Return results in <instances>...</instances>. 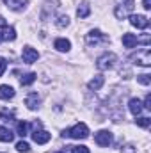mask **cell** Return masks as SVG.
Instances as JSON below:
<instances>
[{
    "label": "cell",
    "instance_id": "6da1fadb",
    "mask_svg": "<svg viewBox=\"0 0 151 153\" xmlns=\"http://www.w3.org/2000/svg\"><path fill=\"white\" fill-rule=\"evenodd\" d=\"M135 5V0H115V7H114V14L117 20H124L132 14Z\"/></svg>",
    "mask_w": 151,
    "mask_h": 153
},
{
    "label": "cell",
    "instance_id": "7a4b0ae2",
    "mask_svg": "<svg viewBox=\"0 0 151 153\" xmlns=\"http://www.w3.org/2000/svg\"><path fill=\"white\" fill-rule=\"evenodd\" d=\"M62 135L64 137H71V139H85V137H89V128H87L85 123H76L73 128L66 130Z\"/></svg>",
    "mask_w": 151,
    "mask_h": 153
},
{
    "label": "cell",
    "instance_id": "3957f363",
    "mask_svg": "<svg viewBox=\"0 0 151 153\" xmlns=\"http://www.w3.org/2000/svg\"><path fill=\"white\" fill-rule=\"evenodd\" d=\"M115 61H117V57H115L114 53H103L101 57H98L96 66H98V70L105 71V70H110V68H114Z\"/></svg>",
    "mask_w": 151,
    "mask_h": 153
},
{
    "label": "cell",
    "instance_id": "277c9868",
    "mask_svg": "<svg viewBox=\"0 0 151 153\" xmlns=\"http://www.w3.org/2000/svg\"><path fill=\"white\" fill-rule=\"evenodd\" d=\"M132 61L135 64H141V66H150L151 64V50L150 48H144V50L137 52L135 55H132Z\"/></svg>",
    "mask_w": 151,
    "mask_h": 153
},
{
    "label": "cell",
    "instance_id": "5b68a950",
    "mask_svg": "<svg viewBox=\"0 0 151 153\" xmlns=\"http://www.w3.org/2000/svg\"><path fill=\"white\" fill-rule=\"evenodd\" d=\"M103 41H109V38H107L105 34H101L100 30H91V32L85 36V43H87L89 46L98 45V43H103Z\"/></svg>",
    "mask_w": 151,
    "mask_h": 153
},
{
    "label": "cell",
    "instance_id": "8992f818",
    "mask_svg": "<svg viewBox=\"0 0 151 153\" xmlns=\"http://www.w3.org/2000/svg\"><path fill=\"white\" fill-rule=\"evenodd\" d=\"M94 141H96V144L98 146H109L110 143H112V134L109 132V130H100L96 135H94Z\"/></svg>",
    "mask_w": 151,
    "mask_h": 153
},
{
    "label": "cell",
    "instance_id": "52a82bcc",
    "mask_svg": "<svg viewBox=\"0 0 151 153\" xmlns=\"http://www.w3.org/2000/svg\"><path fill=\"white\" fill-rule=\"evenodd\" d=\"M21 57H23V62L32 64V62H36L39 59V53H38V50H34L32 46H25L23 52H21Z\"/></svg>",
    "mask_w": 151,
    "mask_h": 153
},
{
    "label": "cell",
    "instance_id": "ba28073f",
    "mask_svg": "<svg viewBox=\"0 0 151 153\" xmlns=\"http://www.w3.org/2000/svg\"><path fill=\"white\" fill-rule=\"evenodd\" d=\"M130 23L133 27H137V29H148L150 20L146 16H142V14H130Z\"/></svg>",
    "mask_w": 151,
    "mask_h": 153
},
{
    "label": "cell",
    "instance_id": "9c48e42d",
    "mask_svg": "<svg viewBox=\"0 0 151 153\" xmlns=\"http://www.w3.org/2000/svg\"><path fill=\"white\" fill-rule=\"evenodd\" d=\"M32 139H34V143H38V144H46V143L50 141V134H48L46 130H34V132H32Z\"/></svg>",
    "mask_w": 151,
    "mask_h": 153
},
{
    "label": "cell",
    "instance_id": "30bf717a",
    "mask_svg": "<svg viewBox=\"0 0 151 153\" xmlns=\"http://www.w3.org/2000/svg\"><path fill=\"white\" fill-rule=\"evenodd\" d=\"M25 105H27L30 111H36L39 107V94L38 93H29L27 98H25Z\"/></svg>",
    "mask_w": 151,
    "mask_h": 153
},
{
    "label": "cell",
    "instance_id": "8fae6325",
    "mask_svg": "<svg viewBox=\"0 0 151 153\" xmlns=\"http://www.w3.org/2000/svg\"><path fill=\"white\" fill-rule=\"evenodd\" d=\"M0 39L2 41H14L16 39V30L14 27H2V32H0Z\"/></svg>",
    "mask_w": 151,
    "mask_h": 153
},
{
    "label": "cell",
    "instance_id": "7c38bea8",
    "mask_svg": "<svg viewBox=\"0 0 151 153\" xmlns=\"http://www.w3.org/2000/svg\"><path fill=\"white\" fill-rule=\"evenodd\" d=\"M128 109H130V112H132L133 116H139L141 112H142V109H144V107H142V102H141V100L132 98V100H130V103H128Z\"/></svg>",
    "mask_w": 151,
    "mask_h": 153
},
{
    "label": "cell",
    "instance_id": "4fadbf2b",
    "mask_svg": "<svg viewBox=\"0 0 151 153\" xmlns=\"http://www.w3.org/2000/svg\"><path fill=\"white\" fill-rule=\"evenodd\" d=\"M5 5L13 11H23L25 5H27V0H4Z\"/></svg>",
    "mask_w": 151,
    "mask_h": 153
},
{
    "label": "cell",
    "instance_id": "5bb4252c",
    "mask_svg": "<svg viewBox=\"0 0 151 153\" xmlns=\"http://www.w3.org/2000/svg\"><path fill=\"white\" fill-rule=\"evenodd\" d=\"M137 43H139V38L135 34H130V32L123 34V45H124V48H133Z\"/></svg>",
    "mask_w": 151,
    "mask_h": 153
},
{
    "label": "cell",
    "instance_id": "9a60e30c",
    "mask_svg": "<svg viewBox=\"0 0 151 153\" xmlns=\"http://www.w3.org/2000/svg\"><path fill=\"white\" fill-rule=\"evenodd\" d=\"M53 46H55L59 52H68V50L71 48V43H70L68 39H64V38H59V39H55Z\"/></svg>",
    "mask_w": 151,
    "mask_h": 153
},
{
    "label": "cell",
    "instance_id": "2e32d148",
    "mask_svg": "<svg viewBox=\"0 0 151 153\" xmlns=\"http://www.w3.org/2000/svg\"><path fill=\"white\" fill-rule=\"evenodd\" d=\"M14 96V89L11 85H0V100H11Z\"/></svg>",
    "mask_w": 151,
    "mask_h": 153
},
{
    "label": "cell",
    "instance_id": "e0dca14e",
    "mask_svg": "<svg viewBox=\"0 0 151 153\" xmlns=\"http://www.w3.org/2000/svg\"><path fill=\"white\" fill-rule=\"evenodd\" d=\"M103 82H105V78H103L101 75H94V78H93V80H91L87 85H89V89H93V91H98V89L103 85Z\"/></svg>",
    "mask_w": 151,
    "mask_h": 153
},
{
    "label": "cell",
    "instance_id": "ac0fdd59",
    "mask_svg": "<svg viewBox=\"0 0 151 153\" xmlns=\"http://www.w3.org/2000/svg\"><path fill=\"white\" fill-rule=\"evenodd\" d=\"M89 14H91V7H89V4H87V2H82L80 7L76 9V16H78V18H87Z\"/></svg>",
    "mask_w": 151,
    "mask_h": 153
},
{
    "label": "cell",
    "instance_id": "d6986e66",
    "mask_svg": "<svg viewBox=\"0 0 151 153\" xmlns=\"http://www.w3.org/2000/svg\"><path fill=\"white\" fill-rule=\"evenodd\" d=\"M13 137H14V134H13L9 128L0 126V141H2V143H11V141H13Z\"/></svg>",
    "mask_w": 151,
    "mask_h": 153
},
{
    "label": "cell",
    "instance_id": "ffe728a7",
    "mask_svg": "<svg viewBox=\"0 0 151 153\" xmlns=\"http://www.w3.org/2000/svg\"><path fill=\"white\" fill-rule=\"evenodd\" d=\"M36 76H38L36 73H25V75L20 78V82H21V85H30L36 80Z\"/></svg>",
    "mask_w": 151,
    "mask_h": 153
},
{
    "label": "cell",
    "instance_id": "44dd1931",
    "mask_svg": "<svg viewBox=\"0 0 151 153\" xmlns=\"http://www.w3.org/2000/svg\"><path fill=\"white\" fill-rule=\"evenodd\" d=\"M16 130H18V135L25 137V135L29 134V125H27L25 121H20V123H18V126H16Z\"/></svg>",
    "mask_w": 151,
    "mask_h": 153
},
{
    "label": "cell",
    "instance_id": "7402d4cb",
    "mask_svg": "<svg viewBox=\"0 0 151 153\" xmlns=\"http://www.w3.org/2000/svg\"><path fill=\"white\" fill-rule=\"evenodd\" d=\"M16 150L20 153H29L30 152V146H29V143H25V141H20L18 144H16Z\"/></svg>",
    "mask_w": 151,
    "mask_h": 153
},
{
    "label": "cell",
    "instance_id": "603a6c76",
    "mask_svg": "<svg viewBox=\"0 0 151 153\" xmlns=\"http://www.w3.org/2000/svg\"><path fill=\"white\" fill-rule=\"evenodd\" d=\"M55 25H57V27H61V29H64V27H68V25H70V18H68V16H59V18H57V22H55Z\"/></svg>",
    "mask_w": 151,
    "mask_h": 153
},
{
    "label": "cell",
    "instance_id": "cb8c5ba5",
    "mask_svg": "<svg viewBox=\"0 0 151 153\" xmlns=\"http://www.w3.org/2000/svg\"><path fill=\"white\" fill-rule=\"evenodd\" d=\"M135 123H137L139 126H142V128H148V126L151 125V119H150V117H137V119H135Z\"/></svg>",
    "mask_w": 151,
    "mask_h": 153
},
{
    "label": "cell",
    "instance_id": "d4e9b609",
    "mask_svg": "<svg viewBox=\"0 0 151 153\" xmlns=\"http://www.w3.org/2000/svg\"><path fill=\"white\" fill-rule=\"evenodd\" d=\"M137 82H141L142 85H150L151 84V76L148 75V73H142V75L137 76Z\"/></svg>",
    "mask_w": 151,
    "mask_h": 153
},
{
    "label": "cell",
    "instance_id": "484cf974",
    "mask_svg": "<svg viewBox=\"0 0 151 153\" xmlns=\"http://www.w3.org/2000/svg\"><path fill=\"white\" fill-rule=\"evenodd\" d=\"M71 153H89L87 146H71Z\"/></svg>",
    "mask_w": 151,
    "mask_h": 153
},
{
    "label": "cell",
    "instance_id": "4316f807",
    "mask_svg": "<svg viewBox=\"0 0 151 153\" xmlns=\"http://www.w3.org/2000/svg\"><path fill=\"white\" fill-rule=\"evenodd\" d=\"M0 117H2L4 121H11V119H13V112H7V111H2V112H0Z\"/></svg>",
    "mask_w": 151,
    "mask_h": 153
},
{
    "label": "cell",
    "instance_id": "83f0119b",
    "mask_svg": "<svg viewBox=\"0 0 151 153\" xmlns=\"http://www.w3.org/2000/svg\"><path fill=\"white\" fill-rule=\"evenodd\" d=\"M5 68H7V61H5L4 57H0V76L4 75V71H5Z\"/></svg>",
    "mask_w": 151,
    "mask_h": 153
},
{
    "label": "cell",
    "instance_id": "f1b7e54d",
    "mask_svg": "<svg viewBox=\"0 0 151 153\" xmlns=\"http://www.w3.org/2000/svg\"><path fill=\"white\" fill-rule=\"evenodd\" d=\"M121 153H135V148H133V144H126V146H123Z\"/></svg>",
    "mask_w": 151,
    "mask_h": 153
},
{
    "label": "cell",
    "instance_id": "f546056e",
    "mask_svg": "<svg viewBox=\"0 0 151 153\" xmlns=\"http://www.w3.org/2000/svg\"><path fill=\"white\" fill-rule=\"evenodd\" d=\"M142 107H144V109H150V111H151V94H148V96H146V100H144Z\"/></svg>",
    "mask_w": 151,
    "mask_h": 153
},
{
    "label": "cell",
    "instance_id": "4dcf8cb0",
    "mask_svg": "<svg viewBox=\"0 0 151 153\" xmlns=\"http://www.w3.org/2000/svg\"><path fill=\"white\" fill-rule=\"evenodd\" d=\"M142 5H144V9H150L151 7V0H142Z\"/></svg>",
    "mask_w": 151,
    "mask_h": 153
},
{
    "label": "cell",
    "instance_id": "1f68e13d",
    "mask_svg": "<svg viewBox=\"0 0 151 153\" xmlns=\"http://www.w3.org/2000/svg\"><path fill=\"white\" fill-rule=\"evenodd\" d=\"M5 25H7V23H5V20H4V18L0 16V27H5Z\"/></svg>",
    "mask_w": 151,
    "mask_h": 153
},
{
    "label": "cell",
    "instance_id": "d6a6232c",
    "mask_svg": "<svg viewBox=\"0 0 151 153\" xmlns=\"http://www.w3.org/2000/svg\"><path fill=\"white\" fill-rule=\"evenodd\" d=\"M57 153H66V152H57Z\"/></svg>",
    "mask_w": 151,
    "mask_h": 153
},
{
    "label": "cell",
    "instance_id": "836d02e7",
    "mask_svg": "<svg viewBox=\"0 0 151 153\" xmlns=\"http://www.w3.org/2000/svg\"><path fill=\"white\" fill-rule=\"evenodd\" d=\"M0 41H2V39H0Z\"/></svg>",
    "mask_w": 151,
    "mask_h": 153
}]
</instances>
